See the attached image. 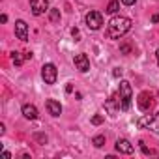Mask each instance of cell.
<instances>
[{"label":"cell","mask_w":159,"mask_h":159,"mask_svg":"<svg viewBox=\"0 0 159 159\" xmlns=\"http://www.w3.org/2000/svg\"><path fill=\"white\" fill-rule=\"evenodd\" d=\"M129 30H131V19L118 15V17H112V19L109 21L107 36H109L111 39H120V38L125 36Z\"/></svg>","instance_id":"1"},{"label":"cell","mask_w":159,"mask_h":159,"mask_svg":"<svg viewBox=\"0 0 159 159\" xmlns=\"http://www.w3.org/2000/svg\"><path fill=\"white\" fill-rule=\"evenodd\" d=\"M118 94H120V99H118V103H120V111H129L131 101H133V90H131V84H129L127 81H122V83H120V90H118Z\"/></svg>","instance_id":"2"},{"label":"cell","mask_w":159,"mask_h":159,"mask_svg":"<svg viewBox=\"0 0 159 159\" xmlns=\"http://www.w3.org/2000/svg\"><path fill=\"white\" fill-rule=\"evenodd\" d=\"M56 77H58V69L54 64H43L41 67V79L45 81V84H54L56 83Z\"/></svg>","instance_id":"3"},{"label":"cell","mask_w":159,"mask_h":159,"mask_svg":"<svg viewBox=\"0 0 159 159\" xmlns=\"http://www.w3.org/2000/svg\"><path fill=\"white\" fill-rule=\"evenodd\" d=\"M137 125H139V127H148V129H152V131H159V112H155V114H146V116L139 118Z\"/></svg>","instance_id":"4"},{"label":"cell","mask_w":159,"mask_h":159,"mask_svg":"<svg viewBox=\"0 0 159 159\" xmlns=\"http://www.w3.org/2000/svg\"><path fill=\"white\" fill-rule=\"evenodd\" d=\"M84 21H86V26L90 30H99L101 25H103V15L99 11H88L86 17H84Z\"/></svg>","instance_id":"5"},{"label":"cell","mask_w":159,"mask_h":159,"mask_svg":"<svg viewBox=\"0 0 159 159\" xmlns=\"http://www.w3.org/2000/svg\"><path fill=\"white\" fill-rule=\"evenodd\" d=\"M30 10L34 15H43L49 11V0H30Z\"/></svg>","instance_id":"6"},{"label":"cell","mask_w":159,"mask_h":159,"mask_svg":"<svg viewBox=\"0 0 159 159\" xmlns=\"http://www.w3.org/2000/svg\"><path fill=\"white\" fill-rule=\"evenodd\" d=\"M153 98L148 94V92H142L140 96H139V99H137V103H139V109L142 111V112H150V109L153 107V101H152Z\"/></svg>","instance_id":"7"},{"label":"cell","mask_w":159,"mask_h":159,"mask_svg":"<svg viewBox=\"0 0 159 159\" xmlns=\"http://www.w3.org/2000/svg\"><path fill=\"white\" fill-rule=\"evenodd\" d=\"M73 64H75V67L81 71V73H86L90 69V60H88L86 54H77L75 60H73Z\"/></svg>","instance_id":"8"},{"label":"cell","mask_w":159,"mask_h":159,"mask_svg":"<svg viewBox=\"0 0 159 159\" xmlns=\"http://www.w3.org/2000/svg\"><path fill=\"white\" fill-rule=\"evenodd\" d=\"M15 36L21 39V41H26L28 39V25L25 21H15Z\"/></svg>","instance_id":"9"},{"label":"cell","mask_w":159,"mask_h":159,"mask_svg":"<svg viewBox=\"0 0 159 159\" xmlns=\"http://www.w3.org/2000/svg\"><path fill=\"white\" fill-rule=\"evenodd\" d=\"M133 144L127 140V139H118L116 140V152H120V153H125V155H129V153H133Z\"/></svg>","instance_id":"10"},{"label":"cell","mask_w":159,"mask_h":159,"mask_svg":"<svg viewBox=\"0 0 159 159\" xmlns=\"http://www.w3.org/2000/svg\"><path fill=\"white\" fill-rule=\"evenodd\" d=\"M45 107H47V111H49L51 116H60V114H62V105H60L56 99H47Z\"/></svg>","instance_id":"11"},{"label":"cell","mask_w":159,"mask_h":159,"mask_svg":"<svg viewBox=\"0 0 159 159\" xmlns=\"http://www.w3.org/2000/svg\"><path fill=\"white\" fill-rule=\"evenodd\" d=\"M23 116H25L26 120H36V118H38V109H36L34 105L26 103V105H23Z\"/></svg>","instance_id":"12"},{"label":"cell","mask_w":159,"mask_h":159,"mask_svg":"<svg viewBox=\"0 0 159 159\" xmlns=\"http://www.w3.org/2000/svg\"><path fill=\"white\" fill-rule=\"evenodd\" d=\"M25 58H26V56H23V54H21V52H17V51H13V52H11V60H13V64H15V66H23Z\"/></svg>","instance_id":"13"},{"label":"cell","mask_w":159,"mask_h":159,"mask_svg":"<svg viewBox=\"0 0 159 159\" xmlns=\"http://www.w3.org/2000/svg\"><path fill=\"white\" fill-rule=\"evenodd\" d=\"M118 10H120V2H118V0H111L105 11H107V13H116Z\"/></svg>","instance_id":"14"},{"label":"cell","mask_w":159,"mask_h":159,"mask_svg":"<svg viewBox=\"0 0 159 159\" xmlns=\"http://www.w3.org/2000/svg\"><path fill=\"white\" fill-rule=\"evenodd\" d=\"M49 19H51V23H58L60 21V10H49Z\"/></svg>","instance_id":"15"},{"label":"cell","mask_w":159,"mask_h":159,"mask_svg":"<svg viewBox=\"0 0 159 159\" xmlns=\"http://www.w3.org/2000/svg\"><path fill=\"white\" fill-rule=\"evenodd\" d=\"M92 144H94L96 148H103V144H105V137H103V135L94 137V139H92Z\"/></svg>","instance_id":"16"},{"label":"cell","mask_w":159,"mask_h":159,"mask_svg":"<svg viewBox=\"0 0 159 159\" xmlns=\"http://www.w3.org/2000/svg\"><path fill=\"white\" fill-rule=\"evenodd\" d=\"M114 103H116V98H111V99L107 101V109H109L111 114H114V112L118 111V107H114Z\"/></svg>","instance_id":"17"},{"label":"cell","mask_w":159,"mask_h":159,"mask_svg":"<svg viewBox=\"0 0 159 159\" xmlns=\"http://www.w3.org/2000/svg\"><path fill=\"white\" fill-rule=\"evenodd\" d=\"M92 124H94V125H99V124H103V116H101V114H96V116L92 118Z\"/></svg>","instance_id":"18"},{"label":"cell","mask_w":159,"mask_h":159,"mask_svg":"<svg viewBox=\"0 0 159 159\" xmlns=\"http://www.w3.org/2000/svg\"><path fill=\"white\" fill-rule=\"evenodd\" d=\"M71 36L75 38V41L81 39V32H79V28H71Z\"/></svg>","instance_id":"19"},{"label":"cell","mask_w":159,"mask_h":159,"mask_svg":"<svg viewBox=\"0 0 159 159\" xmlns=\"http://www.w3.org/2000/svg\"><path fill=\"white\" fill-rule=\"evenodd\" d=\"M36 139H38L39 142H43V144L47 142V135H41V133H36Z\"/></svg>","instance_id":"20"},{"label":"cell","mask_w":159,"mask_h":159,"mask_svg":"<svg viewBox=\"0 0 159 159\" xmlns=\"http://www.w3.org/2000/svg\"><path fill=\"white\" fill-rule=\"evenodd\" d=\"M112 75L118 79V77H122V67H114V71H112Z\"/></svg>","instance_id":"21"},{"label":"cell","mask_w":159,"mask_h":159,"mask_svg":"<svg viewBox=\"0 0 159 159\" xmlns=\"http://www.w3.org/2000/svg\"><path fill=\"white\" fill-rule=\"evenodd\" d=\"M140 148H142V152H144V153H146V155H152V153H153V152H152V150H148V148H146V146H144V142H140Z\"/></svg>","instance_id":"22"},{"label":"cell","mask_w":159,"mask_h":159,"mask_svg":"<svg viewBox=\"0 0 159 159\" xmlns=\"http://www.w3.org/2000/svg\"><path fill=\"white\" fill-rule=\"evenodd\" d=\"M120 2H122L124 6H133V4L137 2V0H120Z\"/></svg>","instance_id":"23"},{"label":"cell","mask_w":159,"mask_h":159,"mask_svg":"<svg viewBox=\"0 0 159 159\" xmlns=\"http://www.w3.org/2000/svg\"><path fill=\"white\" fill-rule=\"evenodd\" d=\"M120 51H122L124 54H127V52L131 51V47H129V45H122V47H120Z\"/></svg>","instance_id":"24"},{"label":"cell","mask_w":159,"mask_h":159,"mask_svg":"<svg viewBox=\"0 0 159 159\" xmlns=\"http://www.w3.org/2000/svg\"><path fill=\"white\" fill-rule=\"evenodd\" d=\"M71 92H73V86H71V84H67V86H66V94H71Z\"/></svg>","instance_id":"25"},{"label":"cell","mask_w":159,"mask_h":159,"mask_svg":"<svg viewBox=\"0 0 159 159\" xmlns=\"http://www.w3.org/2000/svg\"><path fill=\"white\" fill-rule=\"evenodd\" d=\"M2 157H4V159H10V157H11V153H10V152H4V153H2Z\"/></svg>","instance_id":"26"},{"label":"cell","mask_w":159,"mask_h":159,"mask_svg":"<svg viewBox=\"0 0 159 159\" xmlns=\"http://www.w3.org/2000/svg\"><path fill=\"white\" fill-rule=\"evenodd\" d=\"M152 21H153V23H159V15H153V17H152Z\"/></svg>","instance_id":"27"},{"label":"cell","mask_w":159,"mask_h":159,"mask_svg":"<svg viewBox=\"0 0 159 159\" xmlns=\"http://www.w3.org/2000/svg\"><path fill=\"white\" fill-rule=\"evenodd\" d=\"M155 54H157V64H159V49H157V52H155Z\"/></svg>","instance_id":"28"}]
</instances>
